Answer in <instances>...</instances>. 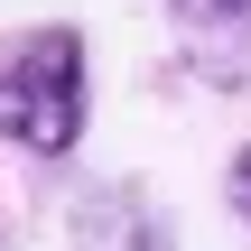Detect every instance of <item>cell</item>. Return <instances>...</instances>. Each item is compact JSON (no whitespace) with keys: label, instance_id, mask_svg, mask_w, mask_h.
Instances as JSON below:
<instances>
[{"label":"cell","instance_id":"cell-1","mask_svg":"<svg viewBox=\"0 0 251 251\" xmlns=\"http://www.w3.org/2000/svg\"><path fill=\"white\" fill-rule=\"evenodd\" d=\"M0 140H19L28 158H65L84 140V37L75 28H37L0 56Z\"/></svg>","mask_w":251,"mask_h":251},{"label":"cell","instance_id":"cell-2","mask_svg":"<svg viewBox=\"0 0 251 251\" xmlns=\"http://www.w3.org/2000/svg\"><path fill=\"white\" fill-rule=\"evenodd\" d=\"M75 251H168V224L149 196L93 186V196H75Z\"/></svg>","mask_w":251,"mask_h":251},{"label":"cell","instance_id":"cell-3","mask_svg":"<svg viewBox=\"0 0 251 251\" xmlns=\"http://www.w3.org/2000/svg\"><path fill=\"white\" fill-rule=\"evenodd\" d=\"M251 0H177V19H196V28H214V19H242Z\"/></svg>","mask_w":251,"mask_h":251},{"label":"cell","instance_id":"cell-4","mask_svg":"<svg viewBox=\"0 0 251 251\" xmlns=\"http://www.w3.org/2000/svg\"><path fill=\"white\" fill-rule=\"evenodd\" d=\"M233 205H242V224H251V140H242V158H233Z\"/></svg>","mask_w":251,"mask_h":251}]
</instances>
